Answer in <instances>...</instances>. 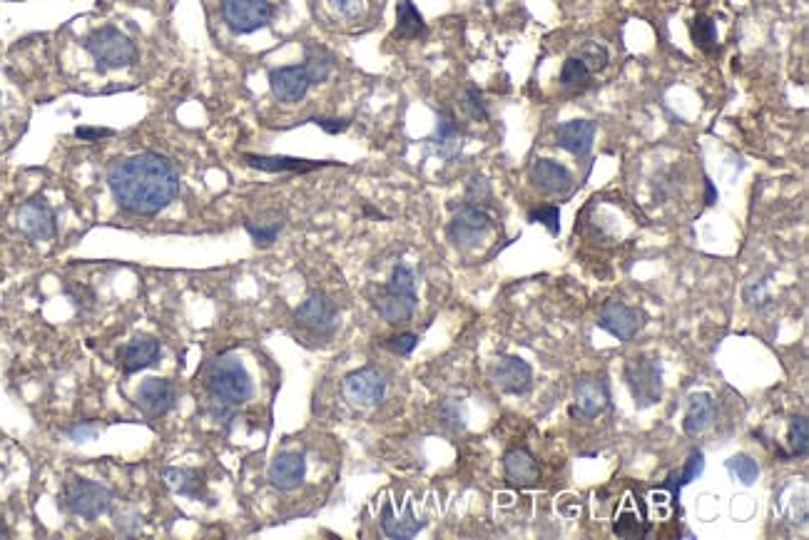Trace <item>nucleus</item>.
Instances as JSON below:
<instances>
[{
  "label": "nucleus",
  "mask_w": 809,
  "mask_h": 540,
  "mask_svg": "<svg viewBox=\"0 0 809 540\" xmlns=\"http://www.w3.org/2000/svg\"><path fill=\"white\" fill-rule=\"evenodd\" d=\"M461 110L466 112L471 120L476 122H483L488 120V110H486V103H483V95L481 90L473 88V85H468L466 90H463V98H461Z\"/></svg>",
  "instance_id": "nucleus-36"
},
{
  "label": "nucleus",
  "mask_w": 809,
  "mask_h": 540,
  "mask_svg": "<svg viewBox=\"0 0 809 540\" xmlns=\"http://www.w3.org/2000/svg\"><path fill=\"white\" fill-rule=\"evenodd\" d=\"M334 8L342 10L344 15H356L361 10V0H332Z\"/></svg>",
  "instance_id": "nucleus-43"
},
{
  "label": "nucleus",
  "mask_w": 809,
  "mask_h": 540,
  "mask_svg": "<svg viewBox=\"0 0 809 540\" xmlns=\"http://www.w3.org/2000/svg\"><path fill=\"white\" fill-rule=\"evenodd\" d=\"M693 40L695 45L700 50H705V53H712V50L717 48V25L715 20L707 18V15H697L693 20Z\"/></svg>",
  "instance_id": "nucleus-32"
},
{
  "label": "nucleus",
  "mask_w": 809,
  "mask_h": 540,
  "mask_svg": "<svg viewBox=\"0 0 809 540\" xmlns=\"http://www.w3.org/2000/svg\"><path fill=\"white\" fill-rule=\"evenodd\" d=\"M381 528H384V533L389 538H414L424 528V521H419L414 516L411 503H406L401 513H396V508L391 503H386L381 508Z\"/></svg>",
  "instance_id": "nucleus-23"
},
{
  "label": "nucleus",
  "mask_w": 809,
  "mask_h": 540,
  "mask_svg": "<svg viewBox=\"0 0 809 540\" xmlns=\"http://www.w3.org/2000/svg\"><path fill=\"white\" fill-rule=\"evenodd\" d=\"M175 404V389L167 379H145L135 394V406L147 419H160Z\"/></svg>",
  "instance_id": "nucleus-15"
},
{
  "label": "nucleus",
  "mask_w": 809,
  "mask_h": 540,
  "mask_svg": "<svg viewBox=\"0 0 809 540\" xmlns=\"http://www.w3.org/2000/svg\"><path fill=\"white\" fill-rule=\"evenodd\" d=\"M282 227L284 222L279 215H264L259 219H247V222H244V229H247L249 237H252V242L257 244V247H269V244H274V239L279 237Z\"/></svg>",
  "instance_id": "nucleus-28"
},
{
  "label": "nucleus",
  "mask_w": 809,
  "mask_h": 540,
  "mask_svg": "<svg viewBox=\"0 0 809 540\" xmlns=\"http://www.w3.org/2000/svg\"><path fill=\"white\" fill-rule=\"evenodd\" d=\"M461 127L459 122H456L454 112L451 110H439V122H436V132L434 137H431V147H434V152L439 157H444V160H451V157L459 155L461 150Z\"/></svg>",
  "instance_id": "nucleus-22"
},
{
  "label": "nucleus",
  "mask_w": 809,
  "mask_h": 540,
  "mask_svg": "<svg viewBox=\"0 0 809 540\" xmlns=\"http://www.w3.org/2000/svg\"><path fill=\"white\" fill-rule=\"evenodd\" d=\"M205 386L222 406H242L252 396V379L237 356H217L207 366Z\"/></svg>",
  "instance_id": "nucleus-2"
},
{
  "label": "nucleus",
  "mask_w": 809,
  "mask_h": 540,
  "mask_svg": "<svg viewBox=\"0 0 809 540\" xmlns=\"http://www.w3.org/2000/svg\"><path fill=\"white\" fill-rule=\"evenodd\" d=\"M573 401L576 409L585 419H595V416L605 414L610 406V386L608 381L600 376H580L573 386Z\"/></svg>",
  "instance_id": "nucleus-13"
},
{
  "label": "nucleus",
  "mask_w": 809,
  "mask_h": 540,
  "mask_svg": "<svg viewBox=\"0 0 809 540\" xmlns=\"http://www.w3.org/2000/svg\"><path fill=\"white\" fill-rule=\"evenodd\" d=\"M309 75L304 65H284L269 73V88L282 103H299L309 90Z\"/></svg>",
  "instance_id": "nucleus-17"
},
{
  "label": "nucleus",
  "mask_w": 809,
  "mask_h": 540,
  "mask_svg": "<svg viewBox=\"0 0 809 540\" xmlns=\"http://www.w3.org/2000/svg\"><path fill=\"white\" fill-rule=\"evenodd\" d=\"M598 326L618 341H633L638 331L643 329V312L618 302V299H610L600 307Z\"/></svg>",
  "instance_id": "nucleus-9"
},
{
  "label": "nucleus",
  "mask_w": 809,
  "mask_h": 540,
  "mask_svg": "<svg viewBox=\"0 0 809 540\" xmlns=\"http://www.w3.org/2000/svg\"><path fill=\"white\" fill-rule=\"evenodd\" d=\"M63 501L70 513L85 518V521H95L113 506V493L100 483L88 481V478H70L65 483Z\"/></svg>",
  "instance_id": "nucleus-6"
},
{
  "label": "nucleus",
  "mask_w": 809,
  "mask_h": 540,
  "mask_svg": "<svg viewBox=\"0 0 809 540\" xmlns=\"http://www.w3.org/2000/svg\"><path fill=\"white\" fill-rule=\"evenodd\" d=\"M590 78H593V73H590L588 65H585L583 60H578L576 55H571V58L563 63L561 85L566 90H583L585 85L590 83Z\"/></svg>",
  "instance_id": "nucleus-31"
},
{
  "label": "nucleus",
  "mask_w": 809,
  "mask_h": 540,
  "mask_svg": "<svg viewBox=\"0 0 809 540\" xmlns=\"http://www.w3.org/2000/svg\"><path fill=\"white\" fill-rule=\"evenodd\" d=\"M705 187H707L705 205H715V202H717V190H715V185H712V182L707 180V177H705Z\"/></svg>",
  "instance_id": "nucleus-45"
},
{
  "label": "nucleus",
  "mask_w": 809,
  "mask_h": 540,
  "mask_svg": "<svg viewBox=\"0 0 809 540\" xmlns=\"http://www.w3.org/2000/svg\"><path fill=\"white\" fill-rule=\"evenodd\" d=\"M702 471H705V456H702L700 451H693L690 453L688 461H685L680 476L678 473H673V476L668 478V483H665V488H670V493H673V501H678L680 498V488L697 481V478L702 476Z\"/></svg>",
  "instance_id": "nucleus-30"
},
{
  "label": "nucleus",
  "mask_w": 809,
  "mask_h": 540,
  "mask_svg": "<svg viewBox=\"0 0 809 540\" xmlns=\"http://www.w3.org/2000/svg\"><path fill=\"white\" fill-rule=\"evenodd\" d=\"M220 13L232 33L249 35L272 23L274 5L269 0H222Z\"/></svg>",
  "instance_id": "nucleus-7"
},
{
  "label": "nucleus",
  "mask_w": 809,
  "mask_h": 540,
  "mask_svg": "<svg viewBox=\"0 0 809 540\" xmlns=\"http://www.w3.org/2000/svg\"><path fill=\"white\" fill-rule=\"evenodd\" d=\"M3 533H5V531H3V528H0V536H3Z\"/></svg>",
  "instance_id": "nucleus-46"
},
{
  "label": "nucleus",
  "mask_w": 809,
  "mask_h": 540,
  "mask_svg": "<svg viewBox=\"0 0 809 540\" xmlns=\"http://www.w3.org/2000/svg\"><path fill=\"white\" fill-rule=\"evenodd\" d=\"M491 215L483 207L463 202L449 222V237L456 247H473L491 232Z\"/></svg>",
  "instance_id": "nucleus-8"
},
{
  "label": "nucleus",
  "mask_w": 809,
  "mask_h": 540,
  "mask_svg": "<svg viewBox=\"0 0 809 540\" xmlns=\"http://www.w3.org/2000/svg\"><path fill=\"white\" fill-rule=\"evenodd\" d=\"M108 185L117 205L140 217L160 215L180 195L175 165L157 152L117 160L108 172Z\"/></svg>",
  "instance_id": "nucleus-1"
},
{
  "label": "nucleus",
  "mask_w": 809,
  "mask_h": 540,
  "mask_svg": "<svg viewBox=\"0 0 809 540\" xmlns=\"http://www.w3.org/2000/svg\"><path fill=\"white\" fill-rule=\"evenodd\" d=\"M491 200H493V192H491V185L486 182V177L473 175L471 182H468V187H466L468 205H476V207H483V210H486V205Z\"/></svg>",
  "instance_id": "nucleus-38"
},
{
  "label": "nucleus",
  "mask_w": 809,
  "mask_h": 540,
  "mask_svg": "<svg viewBox=\"0 0 809 540\" xmlns=\"http://www.w3.org/2000/svg\"><path fill=\"white\" fill-rule=\"evenodd\" d=\"M625 381H628L635 406H640V409L658 404L660 396H663V369H660V361L653 359V356H633V359H628Z\"/></svg>",
  "instance_id": "nucleus-5"
},
{
  "label": "nucleus",
  "mask_w": 809,
  "mask_h": 540,
  "mask_svg": "<svg viewBox=\"0 0 809 540\" xmlns=\"http://www.w3.org/2000/svg\"><path fill=\"white\" fill-rule=\"evenodd\" d=\"M75 135H78L80 140H100V137H110V135H115V132L113 130H95V127H78Z\"/></svg>",
  "instance_id": "nucleus-42"
},
{
  "label": "nucleus",
  "mask_w": 809,
  "mask_h": 540,
  "mask_svg": "<svg viewBox=\"0 0 809 540\" xmlns=\"http://www.w3.org/2000/svg\"><path fill=\"white\" fill-rule=\"evenodd\" d=\"M302 65L309 75V83L322 85L334 73V55L327 48H322V45H309L307 58H304Z\"/></svg>",
  "instance_id": "nucleus-27"
},
{
  "label": "nucleus",
  "mask_w": 809,
  "mask_h": 540,
  "mask_svg": "<svg viewBox=\"0 0 809 540\" xmlns=\"http://www.w3.org/2000/svg\"><path fill=\"white\" fill-rule=\"evenodd\" d=\"M304 476H307V463H304V456L302 453H292V451L279 453L267 471L269 483H272L274 488H279V491H294V488L302 486Z\"/></svg>",
  "instance_id": "nucleus-18"
},
{
  "label": "nucleus",
  "mask_w": 809,
  "mask_h": 540,
  "mask_svg": "<svg viewBox=\"0 0 809 540\" xmlns=\"http://www.w3.org/2000/svg\"><path fill=\"white\" fill-rule=\"evenodd\" d=\"M496 386H501L506 394L523 396L531 391L533 386V369L526 359L521 356H503L491 371Z\"/></svg>",
  "instance_id": "nucleus-14"
},
{
  "label": "nucleus",
  "mask_w": 809,
  "mask_h": 540,
  "mask_svg": "<svg viewBox=\"0 0 809 540\" xmlns=\"http://www.w3.org/2000/svg\"><path fill=\"white\" fill-rule=\"evenodd\" d=\"M787 438H790V448H792V456H807V448H809V424L805 416H795L790 424V433H787Z\"/></svg>",
  "instance_id": "nucleus-35"
},
{
  "label": "nucleus",
  "mask_w": 809,
  "mask_h": 540,
  "mask_svg": "<svg viewBox=\"0 0 809 540\" xmlns=\"http://www.w3.org/2000/svg\"><path fill=\"white\" fill-rule=\"evenodd\" d=\"M160 359V341L155 336H135L125 349L120 351L122 371L125 374H135V371L147 369Z\"/></svg>",
  "instance_id": "nucleus-21"
},
{
  "label": "nucleus",
  "mask_w": 809,
  "mask_h": 540,
  "mask_svg": "<svg viewBox=\"0 0 809 540\" xmlns=\"http://www.w3.org/2000/svg\"><path fill=\"white\" fill-rule=\"evenodd\" d=\"M528 222L533 224H543L553 237L561 234V210L556 205H546V207H536V210L528 212Z\"/></svg>",
  "instance_id": "nucleus-37"
},
{
  "label": "nucleus",
  "mask_w": 809,
  "mask_h": 540,
  "mask_svg": "<svg viewBox=\"0 0 809 540\" xmlns=\"http://www.w3.org/2000/svg\"><path fill=\"white\" fill-rule=\"evenodd\" d=\"M18 227L33 242H48L55 237V212L43 197H33L18 210Z\"/></svg>",
  "instance_id": "nucleus-12"
},
{
  "label": "nucleus",
  "mask_w": 809,
  "mask_h": 540,
  "mask_svg": "<svg viewBox=\"0 0 809 540\" xmlns=\"http://www.w3.org/2000/svg\"><path fill=\"white\" fill-rule=\"evenodd\" d=\"M344 394L354 406H376L386 394V376L376 366H364L347 374Z\"/></svg>",
  "instance_id": "nucleus-10"
},
{
  "label": "nucleus",
  "mask_w": 809,
  "mask_h": 540,
  "mask_svg": "<svg viewBox=\"0 0 809 540\" xmlns=\"http://www.w3.org/2000/svg\"><path fill=\"white\" fill-rule=\"evenodd\" d=\"M712 419H715V399L707 391H697L690 396L688 409H685L683 429L688 436H697V433L710 429Z\"/></svg>",
  "instance_id": "nucleus-24"
},
{
  "label": "nucleus",
  "mask_w": 809,
  "mask_h": 540,
  "mask_svg": "<svg viewBox=\"0 0 809 540\" xmlns=\"http://www.w3.org/2000/svg\"><path fill=\"white\" fill-rule=\"evenodd\" d=\"M595 125L590 120H571L556 127V145L576 157H585L593 150Z\"/></svg>",
  "instance_id": "nucleus-20"
},
{
  "label": "nucleus",
  "mask_w": 809,
  "mask_h": 540,
  "mask_svg": "<svg viewBox=\"0 0 809 540\" xmlns=\"http://www.w3.org/2000/svg\"><path fill=\"white\" fill-rule=\"evenodd\" d=\"M416 344H419V334H411V331H404V334H396L391 336V339H386V346L399 356H409L411 351L416 349Z\"/></svg>",
  "instance_id": "nucleus-39"
},
{
  "label": "nucleus",
  "mask_w": 809,
  "mask_h": 540,
  "mask_svg": "<svg viewBox=\"0 0 809 540\" xmlns=\"http://www.w3.org/2000/svg\"><path fill=\"white\" fill-rule=\"evenodd\" d=\"M167 486L177 493H185L190 498H205V481H200V473L185 471V468H172L165 473Z\"/></svg>",
  "instance_id": "nucleus-29"
},
{
  "label": "nucleus",
  "mask_w": 809,
  "mask_h": 540,
  "mask_svg": "<svg viewBox=\"0 0 809 540\" xmlns=\"http://www.w3.org/2000/svg\"><path fill=\"white\" fill-rule=\"evenodd\" d=\"M576 58L583 60V63L588 65L590 73H600V70L608 68L610 55H608V48H605V45L593 43V40H588V43L580 45L578 53H576Z\"/></svg>",
  "instance_id": "nucleus-33"
},
{
  "label": "nucleus",
  "mask_w": 809,
  "mask_h": 540,
  "mask_svg": "<svg viewBox=\"0 0 809 540\" xmlns=\"http://www.w3.org/2000/svg\"><path fill=\"white\" fill-rule=\"evenodd\" d=\"M424 33H426V23H424V15L419 13V8H416L411 0H399V3H396V30H394L396 38L414 40V38H421Z\"/></svg>",
  "instance_id": "nucleus-26"
},
{
  "label": "nucleus",
  "mask_w": 809,
  "mask_h": 540,
  "mask_svg": "<svg viewBox=\"0 0 809 540\" xmlns=\"http://www.w3.org/2000/svg\"><path fill=\"white\" fill-rule=\"evenodd\" d=\"M727 471H730L732 476L742 483V486H752V483L757 481V476H760V466H757V461H752V458L745 456V453H740V456H732L730 461H727Z\"/></svg>",
  "instance_id": "nucleus-34"
},
{
  "label": "nucleus",
  "mask_w": 809,
  "mask_h": 540,
  "mask_svg": "<svg viewBox=\"0 0 809 540\" xmlns=\"http://www.w3.org/2000/svg\"><path fill=\"white\" fill-rule=\"evenodd\" d=\"M309 122H314L317 127H322V130L329 132V135H339V132L349 130V125H351L349 120H339V117H312Z\"/></svg>",
  "instance_id": "nucleus-41"
},
{
  "label": "nucleus",
  "mask_w": 809,
  "mask_h": 540,
  "mask_svg": "<svg viewBox=\"0 0 809 540\" xmlns=\"http://www.w3.org/2000/svg\"><path fill=\"white\" fill-rule=\"evenodd\" d=\"M244 162L254 170L262 172H312L324 167L327 162H312V160H299V157H284V155H274V157H264V155H244Z\"/></svg>",
  "instance_id": "nucleus-25"
},
{
  "label": "nucleus",
  "mask_w": 809,
  "mask_h": 540,
  "mask_svg": "<svg viewBox=\"0 0 809 540\" xmlns=\"http://www.w3.org/2000/svg\"><path fill=\"white\" fill-rule=\"evenodd\" d=\"M294 322L302 326V329L312 331V334L329 336L337 329V307H334V302L329 297L314 292L312 297L299 304L297 312H294Z\"/></svg>",
  "instance_id": "nucleus-11"
},
{
  "label": "nucleus",
  "mask_w": 809,
  "mask_h": 540,
  "mask_svg": "<svg viewBox=\"0 0 809 540\" xmlns=\"http://www.w3.org/2000/svg\"><path fill=\"white\" fill-rule=\"evenodd\" d=\"M503 471L511 486L531 488L541 481V466L528 448H511L503 456Z\"/></svg>",
  "instance_id": "nucleus-19"
},
{
  "label": "nucleus",
  "mask_w": 809,
  "mask_h": 540,
  "mask_svg": "<svg viewBox=\"0 0 809 540\" xmlns=\"http://www.w3.org/2000/svg\"><path fill=\"white\" fill-rule=\"evenodd\" d=\"M745 299L752 307H765L772 302L770 292H767V282H752L745 287Z\"/></svg>",
  "instance_id": "nucleus-40"
},
{
  "label": "nucleus",
  "mask_w": 809,
  "mask_h": 540,
  "mask_svg": "<svg viewBox=\"0 0 809 540\" xmlns=\"http://www.w3.org/2000/svg\"><path fill=\"white\" fill-rule=\"evenodd\" d=\"M95 431L93 426H75V429H70V436L75 438V441H88V438H93L95 436Z\"/></svg>",
  "instance_id": "nucleus-44"
},
{
  "label": "nucleus",
  "mask_w": 809,
  "mask_h": 540,
  "mask_svg": "<svg viewBox=\"0 0 809 540\" xmlns=\"http://www.w3.org/2000/svg\"><path fill=\"white\" fill-rule=\"evenodd\" d=\"M374 309L389 324H406L416 312V277L406 264H396L391 279L374 297Z\"/></svg>",
  "instance_id": "nucleus-3"
},
{
  "label": "nucleus",
  "mask_w": 809,
  "mask_h": 540,
  "mask_svg": "<svg viewBox=\"0 0 809 540\" xmlns=\"http://www.w3.org/2000/svg\"><path fill=\"white\" fill-rule=\"evenodd\" d=\"M528 177H531V185L543 195H566L573 187L571 170L563 167L561 162L546 160V157L533 162Z\"/></svg>",
  "instance_id": "nucleus-16"
},
{
  "label": "nucleus",
  "mask_w": 809,
  "mask_h": 540,
  "mask_svg": "<svg viewBox=\"0 0 809 540\" xmlns=\"http://www.w3.org/2000/svg\"><path fill=\"white\" fill-rule=\"evenodd\" d=\"M85 50L93 55L100 73H105V70L127 68V65L135 63L137 58L135 43H132L122 30L113 28V25L93 30V33L85 38Z\"/></svg>",
  "instance_id": "nucleus-4"
}]
</instances>
